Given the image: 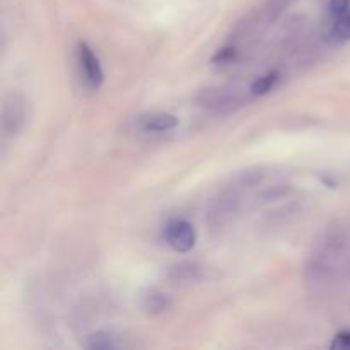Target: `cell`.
I'll return each mask as SVG.
<instances>
[{
  "instance_id": "cell-13",
  "label": "cell",
  "mask_w": 350,
  "mask_h": 350,
  "mask_svg": "<svg viewBox=\"0 0 350 350\" xmlns=\"http://www.w3.org/2000/svg\"><path fill=\"white\" fill-rule=\"evenodd\" d=\"M234 58H236V48L226 46L222 48V50H219L217 53L212 57V62H214V64H231Z\"/></svg>"
},
{
  "instance_id": "cell-14",
  "label": "cell",
  "mask_w": 350,
  "mask_h": 350,
  "mask_svg": "<svg viewBox=\"0 0 350 350\" xmlns=\"http://www.w3.org/2000/svg\"><path fill=\"white\" fill-rule=\"evenodd\" d=\"M350 7V0H330L328 3V9H330V14L334 17H342L349 12Z\"/></svg>"
},
{
  "instance_id": "cell-11",
  "label": "cell",
  "mask_w": 350,
  "mask_h": 350,
  "mask_svg": "<svg viewBox=\"0 0 350 350\" xmlns=\"http://www.w3.org/2000/svg\"><path fill=\"white\" fill-rule=\"evenodd\" d=\"M277 81H279V74H277V72H269V74L262 75V77L253 81V84L250 85V92H252L253 96L267 94V92L272 91V88L277 84Z\"/></svg>"
},
{
  "instance_id": "cell-10",
  "label": "cell",
  "mask_w": 350,
  "mask_h": 350,
  "mask_svg": "<svg viewBox=\"0 0 350 350\" xmlns=\"http://www.w3.org/2000/svg\"><path fill=\"white\" fill-rule=\"evenodd\" d=\"M85 347L92 350H109L120 347V344L113 334H108V332H98V334L89 335L88 342H85Z\"/></svg>"
},
{
  "instance_id": "cell-2",
  "label": "cell",
  "mask_w": 350,
  "mask_h": 350,
  "mask_svg": "<svg viewBox=\"0 0 350 350\" xmlns=\"http://www.w3.org/2000/svg\"><path fill=\"white\" fill-rule=\"evenodd\" d=\"M239 211V195L238 188L231 187L229 190L222 191L217 198L211 204L208 208V226L212 231H219V229L226 228L234 221L236 214Z\"/></svg>"
},
{
  "instance_id": "cell-15",
  "label": "cell",
  "mask_w": 350,
  "mask_h": 350,
  "mask_svg": "<svg viewBox=\"0 0 350 350\" xmlns=\"http://www.w3.org/2000/svg\"><path fill=\"white\" fill-rule=\"evenodd\" d=\"M332 349H350V334L344 332V334H338L335 337V340L332 342Z\"/></svg>"
},
{
  "instance_id": "cell-1",
  "label": "cell",
  "mask_w": 350,
  "mask_h": 350,
  "mask_svg": "<svg viewBox=\"0 0 350 350\" xmlns=\"http://www.w3.org/2000/svg\"><path fill=\"white\" fill-rule=\"evenodd\" d=\"M342 243L337 234H327V238L320 239L314 252L308 260L306 275L313 282L330 279L334 270L337 269L338 258H340Z\"/></svg>"
},
{
  "instance_id": "cell-7",
  "label": "cell",
  "mask_w": 350,
  "mask_h": 350,
  "mask_svg": "<svg viewBox=\"0 0 350 350\" xmlns=\"http://www.w3.org/2000/svg\"><path fill=\"white\" fill-rule=\"evenodd\" d=\"M180 125V120L171 113H150L139 118V126L146 132H167Z\"/></svg>"
},
{
  "instance_id": "cell-9",
  "label": "cell",
  "mask_w": 350,
  "mask_h": 350,
  "mask_svg": "<svg viewBox=\"0 0 350 350\" xmlns=\"http://www.w3.org/2000/svg\"><path fill=\"white\" fill-rule=\"evenodd\" d=\"M142 306L147 313L159 314L170 308V297H167L164 293H161V291L150 289L147 291V294L144 296Z\"/></svg>"
},
{
  "instance_id": "cell-8",
  "label": "cell",
  "mask_w": 350,
  "mask_h": 350,
  "mask_svg": "<svg viewBox=\"0 0 350 350\" xmlns=\"http://www.w3.org/2000/svg\"><path fill=\"white\" fill-rule=\"evenodd\" d=\"M204 267L195 262H181L170 270V277L181 282H198L204 279Z\"/></svg>"
},
{
  "instance_id": "cell-4",
  "label": "cell",
  "mask_w": 350,
  "mask_h": 350,
  "mask_svg": "<svg viewBox=\"0 0 350 350\" xmlns=\"http://www.w3.org/2000/svg\"><path fill=\"white\" fill-rule=\"evenodd\" d=\"M77 60L79 67H81V74L84 77L85 84L91 89L101 88L103 81H105V74H103L101 64H99L98 57L94 51L91 50L88 43H79L77 46Z\"/></svg>"
},
{
  "instance_id": "cell-12",
  "label": "cell",
  "mask_w": 350,
  "mask_h": 350,
  "mask_svg": "<svg viewBox=\"0 0 350 350\" xmlns=\"http://www.w3.org/2000/svg\"><path fill=\"white\" fill-rule=\"evenodd\" d=\"M332 34H334L337 40H350V14H345V16L338 17V19L335 21Z\"/></svg>"
},
{
  "instance_id": "cell-5",
  "label": "cell",
  "mask_w": 350,
  "mask_h": 350,
  "mask_svg": "<svg viewBox=\"0 0 350 350\" xmlns=\"http://www.w3.org/2000/svg\"><path fill=\"white\" fill-rule=\"evenodd\" d=\"M164 239L176 252H190L197 243V232L187 221H173L164 229Z\"/></svg>"
},
{
  "instance_id": "cell-6",
  "label": "cell",
  "mask_w": 350,
  "mask_h": 350,
  "mask_svg": "<svg viewBox=\"0 0 350 350\" xmlns=\"http://www.w3.org/2000/svg\"><path fill=\"white\" fill-rule=\"evenodd\" d=\"M238 101L239 98L236 96V92L229 91V89H205L198 96V105L207 109H212V111H226V109H231Z\"/></svg>"
},
{
  "instance_id": "cell-3",
  "label": "cell",
  "mask_w": 350,
  "mask_h": 350,
  "mask_svg": "<svg viewBox=\"0 0 350 350\" xmlns=\"http://www.w3.org/2000/svg\"><path fill=\"white\" fill-rule=\"evenodd\" d=\"M27 118V101L23 92L10 91L3 98L2 130L5 135L14 137L23 130Z\"/></svg>"
}]
</instances>
